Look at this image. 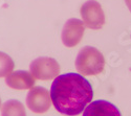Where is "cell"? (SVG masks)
I'll return each mask as SVG.
<instances>
[{
	"mask_svg": "<svg viewBox=\"0 0 131 116\" xmlns=\"http://www.w3.org/2000/svg\"><path fill=\"white\" fill-rule=\"evenodd\" d=\"M83 23L90 29H100L105 24V14L101 4L95 0L86 1L80 9Z\"/></svg>",
	"mask_w": 131,
	"mask_h": 116,
	"instance_id": "277c9868",
	"label": "cell"
},
{
	"mask_svg": "<svg viewBox=\"0 0 131 116\" xmlns=\"http://www.w3.org/2000/svg\"><path fill=\"white\" fill-rule=\"evenodd\" d=\"M125 2H126V4H127V6H128L129 10L131 12V0H125Z\"/></svg>",
	"mask_w": 131,
	"mask_h": 116,
	"instance_id": "8fae6325",
	"label": "cell"
},
{
	"mask_svg": "<svg viewBox=\"0 0 131 116\" xmlns=\"http://www.w3.org/2000/svg\"><path fill=\"white\" fill-rule=\"evenodd\" d=\"M26 105L30 111L35 113H45L49 110L51 98L48 91L43 87H34L26 96Z\"/></svg>",
	"mask_w": 131,
	"mask_h": 116,
	"instance_id": "5b68a950",
	"label": "cell"
},
{
	"mask_svg": "<svg viewBox=\"0 0 131 116\" xmlns=\"http://www.w3.org/2000/svg\"><path fill=\"white\" fill-rule=\"evenodd\" d=\"M30 73L35 79L48 81L56 79L60 73L59 63L52 58H38L30 63Z\"/></svg>",
	"mask_w": 131,
	"mask_h": 116,
	"instance_id": "3957f363",
	"label": "cell"
},
{
	"mask_svg": "<svg viewBox=\"0 0 131 116\" xmlns=\"http://www.w3.org/2000/svg\"><path fill=\"white\" fill-rule=\"evenodd\" d=\"M15 67L13 59L8 55L0 51V78H5L10 74Z\"/></svg>",
	"mask_w": 131,
	"mask_h": 116,
	"instance_id": "30bf717a",
	"label": "cell"
},
{
	"mask_svg": "<svg viewBox=\"0 0 131 116\" xmlns=\"http://www.w3.org/2000/svg\"><path fill=\"white\" fill-rule=\"evenodd\" d=\"M50 98L56 110L66 116H77L93 98L90 83L79 73L58 75L50 88Z\"/></svg>",
	"mask_w": 131,
	"mask_h": 116,
	"instance_id": "6da1fadb",
	"label": "cell"
},
{
	"mask_svg": "<svg viewBox=\"0 0 131 116\" xmlns=\"http://www.w3.org/2000/svg\"><path fill=\"white\" fill-rule=\"evenodd\" d=\"M1 116H26L23 104L17 99H9L1 107Z\"/></svg>",
	"mask_w": 131,
	"mask_h": 116,
	"instance_id": "9c48e42d",
	"label": "cell"
},
{
	"mask_svg": "<svg viewBox=\"0 0 131 116\" xmlns=\"http://www.w3.org/2000/svg\"><path fill=\"white\" fill-rule=\"evenodd\" d=\"M83 116H122V114L110 101L100 99L90 102L85 108Z\"/></svg>",
	"mask_w": 131,
	"mask_h": 116,
	"instance_id": "52a82bcc",
	"label": "cell"
},
{
	"mask_svg": "<svg viewBox=\"0 0 131 116\" xmlns=\"http://www.w3.org/2000/svg\"><path fill=\"white\" fill-rule=\"evenodd\" d=\"M5 83L8 87L15 90H26L30 89L35 85V78L32 76L31 73L24 71V70H18L12 72L8 74L5 79Z\"/></svg>",
	"mask_w": 131,
	"mask_h": 116,
	"instance_id": "ba28073f",
	"label": "cell"
},
{
	"mask_svg": "<svg viewBox=\"0 0 131 116\" xmlns=\"http://www.w3.org/2000/svg\"><path fill=\"white\" fill-rule=\"evenodd\" d=\"M74 65L82 75H97L104 70L105 59L95 47L85 46L78 54Z\"/></svg>",
	"mask_w": 131,
	"mask_h": 116,
	"instance_id": "7a4b0ae2",
	"label": "cell"
},
{
	"mask_svg": "<svg viewBox=\"0 0 131 116\" xmlns=\"http://www.w3.org/2000/svg\"><path fill=\"white\" fill-rule=\"evenodd\" d=\"M0 106H1V98H0Z\"/></svg>",
	"mask_w": 131,
	"mask_h": 116,
	"instance_id": "7c38bea8",
	"label": "cell"
},
{
	"mask_svg": "<svg viewBox=\"0 0 131 116\" xmlns=\"http://www.w3.org/2000/svg\"><path fill=\"white\" fill-rule=\"evenodd\" d=\"M85 25L79 19H69L66 21L62 30V42L66 47L77 46L84 35Z\"/></svg>",
	"mask_w": 131,
	"mask_h": 116,
	"instance_id": "8992f818",
	"label": "cell"
}]
</instances>
